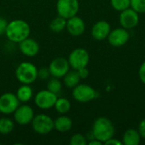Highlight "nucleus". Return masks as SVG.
<instances>
[{
	"label": "nucleus",
	"mask_w": 145,
	"mask_h": 145,
	"mask_svg": "<svg viewBox=\"0 0 145 145\" xmlns=\"http://www.w3.org/2000/svg\"><path fill=\"white\" fill-rule=\"evenodd\" d=\"M56 8L59 16L68 20L77 14L79 2L78 0H58Z\"/></svg>",
	"instance_id": "nucleus-7"
},
{
	"label": "nucleus",
	"mask_w": 145,
	"mask_h": 145,
	"mask_svg": "<svg viewBox=\"0 0 145 145\" xmlns=\"http://www.w3.org/2000/svg\"><path fill=\"white\" fill-rule=\"evenodd\" d=\"M70 144L71 145H86L88 144L87 138L81 134V133H76L71 136L70 139Z\"/></svg>",
	"instance_id": "nucleus-26"
},
{
	"label": "nucleus",
	"mask_w": 145,
	"mask_h": 145,
	"mask_svg": "<svg viewBox=\"0 0 145 145\" xmlns=\"http://www.w3.org/2000/svg\"><path fill=\"white\" fill-rule=\"evenodd\" d=\"M70 68L71 66L68 59L64 57H57L54 59L48 65L51 76L59 79L65 76V74L70 71Z\"/></svg>",
	"instance_id": "nucleus-10"
},
{
	"label": "nucleus",
	"mask_w": 145,
	"mask_h": 145,
	"mask_svg": "<svg viewBox=\"0 0 145 145\" xmlns=\"http://www.w3.org/2000/svg\"><path fill=\"white\" fill-rule=\"evenodd\" d=\"M54 109L60 115H65L68 113L71 108V104L69 99L66 98H57V100L54 104Z\"/></svg>",
	"instance_id": "nucleus-21"
},
{
	"label": "nucleus",
	"mask_w": 145,
	"mask_h": 145,
	"mask_svg": "<svg viewBox=\"0 0 145 145\" xmlns=\"http://www.w3.org/2000/svg\"><path fill=\"white\" fill-rule=\"evenodd\" d=\"M110 25L106 20H99L97 21L91 30L92 37L97 41H102L108 37L110 32Z\"/></svg>",
	"instance_id": "nucleus-15"
},
{
	"label": "nucleus",
	"mask_w": 145,
	"mask_h": 145,
	"mask_svg": "<svg viewBox=\"0 0 145 145\" xmlns=\"http://www.w3.org/2000/svg\"><path fill=\"white\" fill-rule=\"evenodd\" d=\"M105 144L108 145V144H112V145H122L123 144V143L121 142V141H120L119 139H117V138H110L109 140H107L105 143Z\"/></svg>",
	"instance_id": "nucleus-33"
},
{
	"label": "nucleus",
	"mask_w": 145,
	"mask_h": 145,
	"mask_svg": "<svg viewBox=\"0 0 145 145\" xmlns=\"http://www.w3.org/2000/svg\"><path fill=\"white\" fill-rule=\"evenodd\" d=\"M92 133L94 138L105 144L107 140L114 137L115 127L112 121L105 116L95 119L92 127Z\"/></svg>",
	"instance_id": "nucleus-2"
},
{
	"label": "nucleus",
	"mask_w": 145,
	"mask_h": 145,
	"mask_svg": "<svg viewBox=\"0 0 145 145\" xmlns=\"http://www.w3.org/2000/svg\"><path fill=\"white\" fill-rule=\"evenodd\" d=\"M8 21L3 18V17H0V36L5 34V31H6V28H7V25H8Z\"/></svg>",
	"instance_id": "nucleus-30"
},
{
	"label": "nucleus",
	"mask_w": 145,
	"mask_h": 145,
	"mask_svg": "<svg viewBox=\"0 0 145 145\" xmlns=\"http://www.w3.org/2000/svg\"><path fill=\"white\" fill-rule=\"evenodd\" d=\"M141 136L136 129H127L122 136V143L125 145H138L141 141Z\"/></svg>",
	"instance_id": "nucleus-19"
},
{
	"label": "nucleus",
	"mask_w": 145,
	"mask_h": 145,
	"mask_svg": "<svg viewBox=\"0 0 145 145\" xmlns=\"http://www.w3.org/2000/svg\"><path fill=\"white\" fill-rule=\"evenodd\" d=\"M110 4L114 9L121 12L130 8L131 0H110Z\"/></svg>",
	"instance_id": "nucleus-25"
},
{
	"label": "nucleus",
	"mask_w": 145,
	"mask_h": 145,
	"mask_svg": "<svg viewBox=\"0 0 145 145\" xmlns=\"http://www.w3.org/2000/svg\"><path fill=\"white\" fill-rule=\"evenodd\" d=\"M54 129L59 133L69 132L72 128V125H73L72 120L65 115H61L58 116L55 120H54Z\"/></svg>",
	"instance_id": "nucleus-17"
},
{
	"label": "nucleus",
	"mask_w": 145,
	"mask_h": 145,
	"mask_svg": "<svg viewBox=\"0 0 145 145\" xmlns=\"http://www.w3.org/2000/svg\"><path fill=\"white\" fill-rule=\"evenodd\" d=\"M19 44V49L20 53L27 57L36 56L40 49L38 42L33 38L27 37L25 40L21 41Z\"/></svg>",
	"instance_id": "nucleus-16"
},
{
	"label": "nucleus",
	"mask_w": 145,
	"mask_h": 145,
	"mask_svg": "<svg viewBox=\"0 0 145 145\" xmlns=\"http://www.w3.org/2000/svg\"><path fill=\"white\" fill-rule=\"evenodd\" d=\"M138 133H139L141 138L145 139V119L142 120V121H140V123H139V125H138Z\"/></svg>",
	"instance_id": "nucleus-32"
},
{
	"label": "nucleus",
	"mask_w": 145,
	"mask_h": 145,
	"mask_svg": "<svg viewBox=\"0 0 145 145\" xmlns=\"http://www.w3.org/2000/svg\"><path fill=\"white\" fill-rule=\"evenodd\" d=\"M58 95L48 89L37 92L34 97V102L37 107L41 110H50L54 106Z\"/></svg>",
	"instance_id": "nucleus-8"
},
{
	"label": "nucleus",
	"mask_w": 145,
	"mask_h": 145,
	"mask_svg": "<svg viewBox=\"0 0 145 145\" xmlns=\"http://www.w3.org/2000/svg\"><path fill=\"white\" fill-rule=\"evenodd\" d=\"M80 81H81V78H80L76 70L69 71L65 74V76L63 77V82H64L65 86L69 88H75L77 84L80 83Z\"/></svg>",
	"instance_id": "nucleus-20"
},
{
	"label": "nucleus",
	"mask_w": 145,
	"mask_h": 145,
	"mask_svg": "<svg viewBox=\"0 0 145 145\" xmlns=\"http://www.w3.org/2000/svg\"><path fill=\"white\" fill-rule=\"evenodd\" d=\"M31 125L33 131L40 135L48 134L54 129L53 118L46 114H38L35 116Z\"/></svg>",
	"instance_id": "nucleus-4"
},
{
	"label": "nucleus",
	"mask_w": 145,
	"mask_h": 145,
	"mask_svg": "<svg viewBox=\"0 0 145 145\" xmlns=\"http://www.w3.org/2000/svg\"><path fill=\"white\" fill-rule=\"evenodd\" d=\"M129 37L130 35L127 30L123 27H120L110 31L107 38L109 43L111 46L118 48V47L124 46L128 42Z\"/></svg>",
	"instance_id": "nucleus-13"
},
{
	"label": "nucleus",
	"mask_w": 145,
	"mask_h": 145,
	"mask_svg": "<svg viewBox=\"0 0 145 145\" xmlns=\"http://www.w3.org/2000/svg\"><path fill=\"white\" fill-rule=\"evenodd\" d=\"M138 76L140 81L145 85V61H144L138 70Z\"/></svg>",
	"instance_id": "nucleus-29"
},
{
	"label": "nucleus",
	"mask_w": 145,
	"mask_h": 145,
	"mask_svg": "<svg viewBox=\"0 0 145 145\" xmlns=\"http://www.w3.org/2000/svg\"><path fill=\"white\" fill-rule=\"evenodd\" d=\"M47 89L58 95L62 90V82L59 80V78L57 77L50 78L47 84Z\"/></svg>",
	"instance_id": "nucleus-24"
},
{
	"label": "nucleus",
	"mask_w": 145,
	"mask_h": 145,
	"mask_svg": "<svg viewBox=\"0 0 145 145\" xmlns=\"http://www.w3.org/2000/svg\"><path fill=\"white\" fill-rule=\"evenodd\" d=\"M119 22L121 27L129 30L138 25L139 22V14L131 7L121 11L119 16Z\"/></svg>",
	"instance_id": "nucleus-12"
},
{
	"label": "nucleus",
	"mask_w": 145,
	"mask_h": 145,
	"mask_svg": "<svg viewBox=\"0 0 145 145\" xmlns=\"http://www.w3.org/2000/svg\"><path fill=\"white\" fill-rule=\"evenodd\" d=\"M77 72H78V75L81 79H86L89 75V71L87 69V67H83V68L77 70Z\"/></svg>",
	"instance_id": "nucleus-31"
},
{
	"label": "nucleus",
	"mask_w": 145,
	"mask_h": 145,
	"mask_svg": "<svg viewBox=\"0 0 145 145\" xmlns=\"http://www.w3.org/2000/svg\"><path fill=\"white\" fill-rule=\"evenodd\" d=\"M15 77L21 84L31 85L37 79V68L31 62H21L16 67Z\"/></svg>",
	"instance_id": "nucleus-3"
},
{
	"label": "nucleus",
	"mask_w": 145,
	"mask_h": 145,
	"mask_svg": "<svg viewBox=\"0 0 145 145\" xmlns=\"http://www.w3.org/2000/svg\"><path fill=\"white\" fill-rule=\"evenodd\" d=\"M31 27L29 24L23 20H14L8 23L5 35L8 40L13 43H20L21 41L29 37Z\"/></svg>",
	"instance_id": "nucleus-1"
},
{
	"label": "nucleus",
	"mask_w": 145,
	"mask_h": 145,
	"mask_svg": "<svg viewBox=\"0 0 145 145\" xmlns=\"http://www.w3.org/2000/svg\"><path fill=\"white\" fill-rule=\"evenodd\" d=\"M51 76L50 71L48 70V67H42L40 69H37V78L41 79L42 81L49 79Z\"/></svg>",
	"instance_id": "nucleus-28"
},
{
	"label": "nucleus",
	"mask_w": 145,
	"mask_h": 145,
	"mask_svg": "<svg viewBox=\"0 0 145 145\" xmlns=\"http://www.w3.org/2000/svg\"><path fill=\"white\" fill-rule=\"evenodd\" d=\"M66 21H67L66 19L58 15L57 17H55L51 20L49 24L50 30L55 33H59L63 31L66 28Z\"/></svg>",
	"instance_id": "nucleus-22"
},
{
	"label": "nucleus",
	"mask_w": 145,
	"mask_h": 145,
	"mask_svg": "<svg viewBox=\"0 0 145 145\" xmlns=\"http://www.w3.org/2000/svg\"><path fill=\"white\" fill-rule=\"evenodd\" d=\"M67 31L69 34H71L73 37H79L83 34L86 29V25L84 20L77 16L75 15L70 19L67 20L66 21V28Z\"/></svg>",
	"instance_id": "nucleus-14"
},
{
	"label": "nucleus",
	"mask_w": 145,
	"mask_h": 145,
	"mask_svg": "<svg viewBox=\"0 0 145 145\" xmlns=\"http://www.w3.org/2000/svg\"><path fill=\"white\" fill-rule=\"evenodd\" d=\"M35 114L33 109L25 104L20 105L14 112V121L20 126H26L31 123Z\"/></svg>",
	"instance_id": "nucleus-11"
},
{
	"label": "nucleus",
	"mask_w": 145,
	"mask_h": 145,
	"mask_svg": "<svg viewBox=\"0 0 145 145\" xmlns=\"http://www.w3.org/2000/svg\"><path fill=\"white\" fill-rule=\"evenodd\" d=\"M130 7L138 14L145 13V0H131Z\"/></svg>",
	"instance_id": "nucleus-27"
},
{
	"label": "nucleus",
	"mask_w": 145,
	"mask_h": 145,
	"mask_svg": "<svg viewBox=\"0 0 145 145\" xmlns=\"http://www.w3.org/2000/svg\"><path fill=\"white\" fill-rule=\"evenodd\" d=\"M20 101L13 93H4L0 96V114L11 115L20 105Z\"/></svg>",
	"instance_id": "nucleus-9"
},
{
	"label": "nucleus",
	"mask_w": 145,
	"mask_h": 145,
	"mask_svg": "<svg viewBox=\"0 0 145 145\" xmlns=\"http://www.w3.org/2000/svg\"><path fill=\"white\" fill-rule=\"evenodd\" d=\"M14 122L8 117H0V134L8 135L13 132Z\"/></svg>",
	"instance_id": "nucleus-23"
},
{
	"label": "nucleus",
	"mask_w": 145,
	"mask_h": 145,
	"mask_svg": "<svg viewBox=\"0 0 145 145\" xmlns=\"http://www.w3.org/2000/svg\"><path fill=\"white\" fill-rule=\"evenodd\" d=\"M67 59L70 64V66L73 70L77 71L81 68L88 66L89 63L90 56H89L88 52L85 48H77L73 49L70 53Z\"/></svg>",
	"instance_id": "nucleus-5"
},
{
	"label": "nucleus",
	"mask_w": 145,
	"mask_h": 145,
	"mask_svg": "<svg viewBox=\"0 0 145 145\" xmlns=\"http://www.w3.org/2000/svg\"><path fill=\"white\" fill-rule=\"evenodd\" d=\"M20 103H27L33 97V89L29 84H22L20 86L15 93Z\"/></svg>",
	"instance_id": "nucleus-18"
},
{
	"label": "nucleus",
	"mask_w": 145,
	"mask_h": 145,
	"mask_svg": "<svg viewBox=\"0 0 145 145\" xmlns=\"http://www.w3.org/2000/svg\"><path fill=\"white\" fill-rule=\"evenodd\" d=\"M72 97L80 103H87L97 98L96 90L91 86L84 83H79L72 88Z\"/></svg>",
	"instance_id": "nucleus-6"
},
{
	"label": "nucleus",
	"mask_w": 145,
	"mask_h": 145,
	"mask_svg": "<svg viewBox=\"0 0 145 145\" xmlns=\"http://www.w3.org/2000/svg\"><path fill=\"white\" fill-rule=\"evenodd\" d=\"M103 143H101L100 141H99L96 138H93V139H92V140H90V141L88 142V144L89 145H101Z\"/></svg>",
	"instance_id": "nucleus-34"
}]
</instances>
